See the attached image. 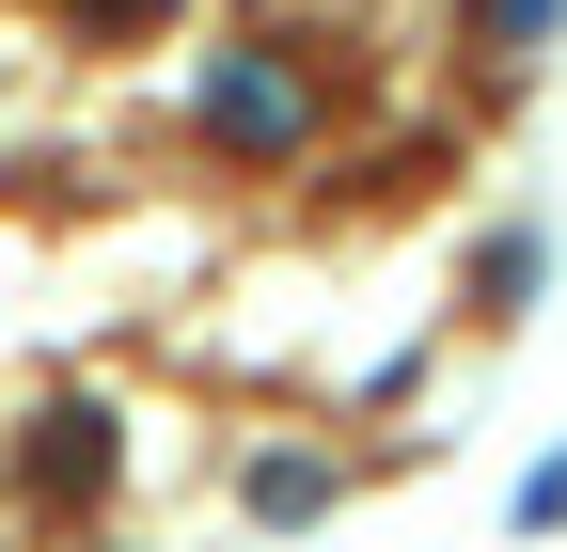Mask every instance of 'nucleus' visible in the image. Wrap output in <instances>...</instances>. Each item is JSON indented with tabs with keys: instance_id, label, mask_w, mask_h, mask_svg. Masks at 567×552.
Listing matches in <instances>:
<instances>
[{
	"instance_id": "7ed1b4c3",
	"label": "nucleus",
	"mask_w": 567,
	"mask_h": 552,
	"mask_svg": "<svg viewBox=\"0 0 567 552\" xmlns=\"http://www.w3.org/2000/svg\"><path fill=\"white\" fill-rule=\"evenodd\" d=\"M331 505H347V458H316V442L252 458V521H331Z\"/></svg>"
},
{
	"instance_id": "423d86ee",
	"label": "nucleus",
	"mask_w": 567,
	"mask_h": 552,
	"mask_svg": "<svg viewBox=\"0 0 567 552\" xmlns=\"http://www.w3.org/2000/svg\"><path fill=\"white\" fill-rule=\"evenodd\" d=\"M473 32H488V48H536V32H551V0H473Z\"/></svg>"
},
{
	"instance_id": "39448f33",
	"label": "nucleus",
	"mask_w": 567,
	"mask_h": 552,
	"mask_svg": "<svg viewBox=\"0 0 567 552\" xmlns=\"http://www.w3.org/2000/svg\"><path fill=\"white\" fill-rule=\"evenodd\" d=\"M505 521H520V536H567V442L520 473V505H505Z\"/></svg>"
},
{
	"instance_id": "f03ea898",
	"label": "nucleus",
	"mask_w": 567,
	"mask_h": 552,
	"mask_svg": "<svg viewBox=\"0 0 567 552\" xmlns=\"http://www.w3.org/2000/svg\"><path fill=\"white\" fill-rule=\"evenodd\" d=\"M111 458H126V442H111V410H95V395H48V410H32V442H17V490L63 505V521H95V505H111Z\"/></svg>"
},
{
	"instance_id": "20e7f679",
	"label": "nucleus",
	"mask_w": 567,
	"mask_h": 552,
	"mask_svg": "<svg viewBox=\"0 0 567 552\" xmlns=\"http://www.w3.org/2000/svg\"><path fill=\"white\" fill-rule=\"evenodd\" d=\"M520 300H536V222H505L473 253V316H520Z\"/></svg>"
},
{
	"instance_id": "f257e3e1",
	"label": "nucleus",
	"mask_w": 567,
	"mask_h": 552,
	"mask_svg": "<svg viewBox=\"0 0 567 552\" xmlns=\"http://www.w3.org/2000/svg\"><path fill=\"white\" fill-rule=\"evenodd\" d=\"M189 111H205V143H237V159H284V143H300V126H316V95L284 80L268 48H221V63H205V80H189Z\"/></svg>"
}]
</instances>
